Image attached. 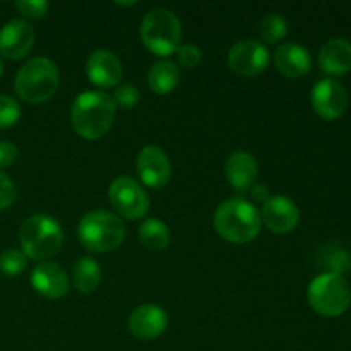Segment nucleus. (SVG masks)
<instances>
[{"mask_svg": "<svg viewBox=\"0 0 351 351\" xmlns=\"http://www.w3.org/2000/svg\"><path fill=\"white\" fill-rule=\"evenodd\" d=\"M27 266V257L23 250L17 249H9L3 250L0 254V271H2L5 276L16 278L26 269Z\"/></svg>", "mask_w": 351, "mask_h": 351, "instance_id": "nucleus-25", "label": "nucleus"}, {"mask_svg": "<svg viewBox=\"0 0 351 351\" xmlns=\"http://www.w3.org/2000/svg\"><path fill=\"white\" fill-rule=\"evenodd\" d=\"M250 195H252V199L256 202H263V204H266V202L269 201V189H267L264 184H257L252 187Z\"/></svg>", "mask_w": 351, "mask_h": 351, "instance_id": "nucleus-32", "label": "nucleus"}, {"mask_svg": "<svg viewBox=\"0 0 351 351\" xmlns=\"http://www.w3.org/2000/svg\"><path fill=\"white\" fill-rule=\"evenodd\" d=\"M180 81V69L171 60H158L147 72V84L156 95H168Z\"/></svg>", "mask_w": 351, "mask_h": 351, "instance_id": "nucleus-20", "label": "nucleus"}, {"mask_svg": "<svg viewBox=\"0 0 351 351\" xmlns=\"http://www.w3.org/2000/svg\"><path fill=\"white\" fill-rule=\"evenodd\" d=\"M21 119V106L14 98L0 95V130L12 127Z\"/></svg>", "mask_w": 351, "mask_h": 351, "instance_id": "nucleus-26", "label": "nucleus"}, {"mask_svg": "<svg viewBox=\"0 0 351 351\" xmlns=\"http://www.w3.org/2000/svg\"><path fill=\"white\" fill-rule=\"evenodd\" d=\"M307 298L314 312L322 317H339L351 305L350 285L339 274L322 273L308 285Z\"/></svg>", "mask_w": 351, "mask_h": 351, "instance_id": "nucleus-7", "label": "nucleus"}, {"mask_svg": "<svg viewBox=\"0 0 351 351\" xmlns=\"http://www.w3.org/2000/svg\"><path fill=\"white\" fill-rule=\"evenodd\" d=\"M3 74V64H2V60H0V75Z\"/></svg>", "mask_w": 351, "mask_h": 351, "instance_id": "nucleus-34", "label": "nucleus"}, {"mask_svg": "<svg viewBox=\"0 0 351 351\" xmlns=\"http://www.w3.org/2000/svg\"><path fill=\"white\" fill-rule=\"evenodd\" d=\"M17 147L9 141H0V168H7L16 161Z\"/></svg>", "mask_w": 351, "mask_h": 351, "instance_id": "nucleus-31", "label": "nucleus"}, {"mask_svg": "<svg viewBox=\"0 0 351 351\" xmlns=\"http://www.w3.org/2000/svg\"><path fill=\"white\" fill-rule=\"evenodd\" d=\"M141 40L144 47L158 57H168L180 47L182 26L171 10L151 9L141 23Z\"/></svg>", "mask_w": 351, "mask_h": 351, "instance_id": "nucleus-6", "label": "nucleus"}, {"mask_svg": "<svg viewBox=\"0 0 351 351\" xmlns=\"http://www.w3.org/2000/svg\"><path fill=\"white\" fill-rule=\"evenodd\" d=\"M311 101L312 108L321 119L338 120L348 108V91L336 79H321L312 89Z\"/></svg>", "mask_w": 351, "mask_h": 351, "instance_id": "nucleus-9", "label": "nucleus"}, {"mask_svg": "<svg viewBox=\"0 0 351 351\" xmlns=\"http://www.w3.org/2000/svg\"><path fill=\"white\" fill-rule=\"evenodd\" d=\"M31 285L38 293L47 298H62L69 291V278L58 264L43 263L38 264L31 274Z\"/></svg>", "mask_w": 351, "mask_h": 351, "instance_id": "nucleus-16", "label": "nucleus"}, {"mask_svg": "<svg viewBox=\"0 0 351 351\" xmlns=\"http://www.w3.org/2000/svg\"><path fill=\"white\" fill-rule=\"evenodd\" d=\"M77 237L89 252H110L122 245L125 225L115 213L99 209L82 216L77 225Z\"/></svg>", "mask_w": 351, "mask_h": 351, "instance_id": "nucleus-4", "label": "nucleus"}, {"mask_svg": "<svg viewBox=\"0 0 351 351\" xmlns=\"http://www.w3.org/2000/svg\"><path fill=\"white\" fill-rule=\"evenodd\" d=\"M16 7L23 16L31 17V19H41L48 12L50 5L45 0H17Z\"/></svg>", "mask_w": 351, "mask_h": 351, "instance_id": "nucleus-29", "label": "nucleus"}, {"mask_svg": "<svg viewBox=\"0 0 351 351\" xmlns=\"http://www.w3.org/2000/svg\"><path fill=\"white\" fill-rule=\"evenodd\" d=\"M168 315L161 307L153 304L141 305L129 315V331L139 339H154L165 332Z\"/></svg>", "mask_w": 351, "mask_h": 351, "instance_id": "nucleus-15", "label": "nucleus"}, {"mask_svg": "<svg viewBox=\"0 0 351 351\" xmlns=\"http://www.w3.org/2000/svg\"><path fill=\"white\" fill-rule=\"evenodd\" d=\"M269 50L257 40H242L232 47L228 65L240 75H257L269 65Z\"/></svg>", "mask_w": 351, "mask_h": 351, "instance_id": "nucleus-10", "label": "nucleus"}, {"mask_svg": "<svg viewBox=\"0 0 351 351\" xmlns=\"http://www.w3.org/2000/svg\"><path fill=\"white\" fill-rule=\"evenodd\" d=\"M16 201V185L10 180L9 175L0 171V211L10 208Z\"/></svg>", "mask_w": 351, "mask_h": 351, "instance_id": "nucleus-30", "label": "nucleus"}, {"mask_svg": "<svg viewBox=\"0 0 351 351\" xmlns=\"http://www.w3.org/2000/svg\"><path fill=\"white\" fill-rule=\"evenodd\" d=\"M319 67L328 75L338 77L351 71V41L345 38H331L319 51Z\"/></svg>", "mask_w": 351, "mask_h": 351, "instance_id": "nucleus-17", "label": "nucleus"}, {"mask_svg": "<svg viewBox=\"0 0 351 351\" xmlns=\"http://www.w3.org/2000/svg\"><path fill=\"white\" fill-rule=\"evenodd\" d=\"M139 239L149 250H165L170 243V230L156 218L144 219L139 226Z\"/></svg>", "mask_w": 351, "mask_h": 351, "instance_id": "nucleus-22", "label": "nucleus"}, {"mask_svg": "<svg viewBox=\"0 0 351 351\" xmlns=\"http://www.w3.org/2000/svg\"><path fill=\"white\" fill-rule=\"evenodd\" d=\"M141 93L139 89L134 84H120L119 88L115 89V95H113V101H115V106H120L123 110H129L132 106H136L139 103Z\"/></svg>", "mask_w": 351, "mask_h": 351, "instance_id": "nucleus-27", "label": "nucleus"}, {"mask_svg": "<svg viewBox=\"0 0 351 351\" xmlns=\"http://www.w3.org/2000/svg\"><path fill=\"white\" fill-rule=\"evenodd\" d=\"M226 180L235 187L237 191H247L256 182L259 167L256 158L247 151H235L226 158L225 163Z\"/></svg>", "mask_w": 351, "mask_h": 351, "instance_id": "nucleus-19", "label": "nucleus"}, {"mask_svg": "<svg viewBox=\"0 0 351 351\" xmlns=\"http://www.w3.org/2000/svg\"><path fill=\"white\" fill-rule=\"evenodd\" d=\"M259 33L266 43H276L288 33V21L280 14H267L259 24Z\"/></svg>", "mask_w": 351, "mask_h": 351, "instance_id": "nucleus-24", "label": "nucleus"}, {"mask_svg": "<svg viewBox=\"0 0 351 351\" xmlns=\"http://www.w3.org/2000/svg\"><path fill=\"white\" fill-rule=\"evenodd\" d=\"M177 60L178 64L184 65V67L192 69V67H197L202 60V53L195 45L192 43H185L180 45L177 48Z\"/></svg>", "mask_w": 351, "mask_h": 351, "instance_id": "nucleus-28", "label": "nucleus"}, {"mask_svg": "<svg viewBox=\"0 0 351 351\" xmlns=\"http://www.w3.org/2000/svg\"><path fill=\"white\" fill-rule=\"evenodd\" d=\"M58 79V69L50 58L34 57L19 69L14 89L24 101L43 103L55 95Z\"/></svg>", "mask_w": 351, "mask_h": 351, "instance_id": "nucleus-5", "label": "nucleus"}, {"mask_svg": "<svg viewBox=\"0 0 351 351\" xmlns=\"http://www.w3.org/2000/svg\"><path fill=\"white\" fill-rule=\"evenodd\" d=\"M34 27L27 21L12 19L0 29V55L10 60L24 58L34 43Z\"/></svg>", "mask_w": 351, "mask_h": 351, "instance_id": "nucleus-11", "label": "nucleus"}, {"mask_svg": "<svg viewBox=\"0 0 351 351\" xmlns=\"http://www.w3.org/2000/svg\"><path fill=\"white\" fill-rule=\"evenodd\" d=\"M72 278L81 293H93L101 281V267L91 257H81L75 261Z\"/></svg>", "mask_w": 351, "mask_h": 351, "instance_id": "nucleus-21", "label": "nucleus"}, {"mask_svg": "<svg viewBox=\"0 0 351 351\" xmlns=\"http://www.w3.org/2000/svg\"><path fill=\"white\" fill-rule=\"evenodd\" d=\"M274 65L283 75L290 79L304 77L312 67L311 53L298 43H283L274 51Z\"/></svg>", "mask_w": 351, "mask_h": 351, "instance_id": "nucleus-18", "label": "nucleus"}, {"mask_svg": "<svg viewBox=\"0 0 351 351\" xmlns=\"http://www.w3.org/2000/svg\"><path fill=\"white\" fill-rule=\"evenodd\" d=\"M115 113L117 106L112 96L101 91H84L74 99L71 122L82 139L96 141L108 132Z\"/></svg>", "mask_w": 351, "mask_h": 351, "instance_id": "nucleus-1", "label": "nucleus"}, {"mask_svg": "<svg viewBox=\"0 0 351 351\" xmlns=\"http://www.w3.org/2000/svg\"><path fill=\"white\" fill-rule=\"evenodd\" d=\"M261 219L273 233L285 235L297 228L298 221H300V211L291 199L285 197V195H274L264 204Z\"/></svg>", "mask_w": 351, "mask_h": 351, "instance_id": "nucleus-13", "label": "nucleus"}, {"mask_svg": "<svg viewBox=\"0 0 351 351\" xmlns=\"http://www.w3.org/2000/svg\"><path fill=\"white\" fill-rule=\"evenodd\" d=\"M108 197L112 202L117 216L125 219H141L146 216L149 209V197L144 192V189L137 184L134 178L123 177L115 178L110 184Z\"/></svg>", "mask_w": 351, "mask_h": 351, "instance_id": "nucleus-8", "label": "nucleus"}, {"mask_svg": "<svg viewBox=\"0 0 351 351\" xmlns=\"http://www.w3.org/2000/svg\"><path fill=\"white\" fill-rule=\"evenodd\" d=\"M86 72H88L89 81L98 88H113L122 79V64L113 51L101 48L89 55Z\"/></svg>", "mask_w": 351, "mask_h": 351, "instance_id": "nucleus-14", "label": "nucleus"}, {"mask_svg": "<svg viewBox=\"0 0 351 351\" xmlns=\"http://www.w3.org/2000/svg\"><path fill=\"white\" fill-rule=\"evenodd\" d=\"M137 171L143 184H146L147 187H165L171 177L170 160L161 147L146 146L139 151L137 156Z\"/></svg>", "mask_w": 351, "mask_h": 351, "instance_id": "nucleus-12", "label": "nucleus"}, {"mask_svg": "<svg viewBox=\"0 0 351 351\" xmlns=\"http://www.w3.org/2000/svg\"><path fill=\"white\" fill-rule=\"evenodd\" d=\"M259 211L252 202L233 197L223 202L215 213V228L219 237L232 243H247L261 232Z\"/></svg>", "mask_w": 351, "mask_h": 351, "instance_id": "nucleus-2", "label": "nucleus"}, {"mask_svg": "<svg viewBox=\"0 0 351 351\" xmlns=\"http://www.w3.org/2000/svg\"><path fill=\"white\" fill-rule=\"evenodd\" d=\"M19 242L26 257L36 261L57 256L64 243L60 223L48 215H33L19 230Z\"/></svg>", "mask_w": 351, "mask_h": 351, "instance_id": "nucleus-3", "label": "nucleus"}, {"mask_svg": "<svg viewBox=\"0 0 351 351\" xmlns=\"http://www.w3.org/2000/svg\"><path fill=\"white\" fill-rule=\"evenodd\" d=\"M321 261L328 271L326 273L332 274H343L350 273L351 271V254L348 250L343 249L341 245H336V243H329V245H324L321 252Z\"/></svg>", "mask_w": 351, "mask_h": 351, "instance_id": "nucleus-23", "label": "nucleus"}, {"mask_svg": "<svg viewBox=\"0 0 351 351\" xmlns=\"http://www.w3.org/2000/svg\"><path fill=\"white\" fill-rule=\"evenodd\" d=\"M134 3H136V0H134V2H117V5H134Z\"/></svg>", "mask_w": 351, "mask_h": 351, "instance_id": "nucleus-33", "label": "nucleus"}]
</instances>
